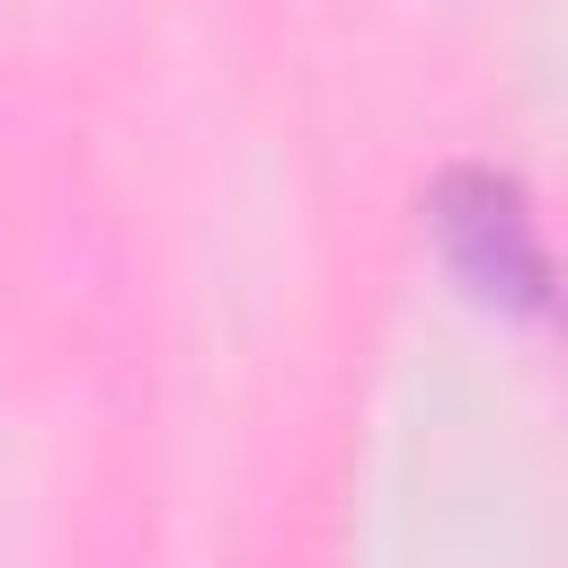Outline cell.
I'll return each instance as SVG.
<instances>
[{"mask_svg": "<svg viewBox=\"0 0 568 568\" xmlns=\"http://www.w3.org/2000/svg\"><path fill=\"white\" fill-rule=\"evenodd\" d=\"M426 222H435L444 266H453L479 302L524 311V320L550 302V248H541L532 195H524L506 169H444L435 195H426Z\"/></svg>", "mask_w": 568, "mask_h": 568, "instance_id": "1", "label": "cell"}]
</instances>
